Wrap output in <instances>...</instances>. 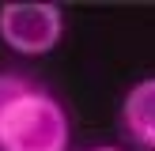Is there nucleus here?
Returning a JSON list of instances; mask_svg holds the SVG:
<instances>
[{
    "mask_svg": "<svg viewBox=\"0 0 155 151\" xmlns=\"http://www.w3.org/2000/svg\"><path fill=\"white\" fill-rule=\"evenodd\" d=\"M72 121L45 83L0 72V151H68Z\"/></svg>",
    "mask_w": 155,
    "mask_h": 151,
    "instance_id": "1",
    "label": "nucleus"
},
{
    "mask_svg": "<svg viewBox=\"0 0 155 151\" xmlns=\"http://www.w3.org/2000/svg\"><path fill=\"white\" fill-rule=\"evenodd\" d=\"M64 34V11L45 0L0 4V42L23 57H42Z\"/></svg>",
    "mask_w": 155,
    "mask_h": 151,
    "instance_id": "2",
    "label": "nucleus"
},
{
    "mask_svg": "<svg viewBox=\"0 0 155 151\" xmlns=\"http://www.w3.org/2000/svg\"><path fill=\"white\" fill-rule=\"evenodd\" d=\"M117 121H121V136L136 151H155V76H144L140 83L125 91Z\"/></svg>",
    "mask_w": 155,
    "mask_h": 151,
    "instance_id": "3",
    "label": "nucleus"
},
{
    "mask_svg": "<svg viewBox=\"0 0 155 151\" xmlns=\"http://www.w3.org/2000/svg\"><path fill=\"white\" fill-rule=\"evenodd\" d=\"M91 151H121V147H110V143H106V147H91Z\"/></svg>",
    "mask_w": 155,
    "mask_h": 151,
    "instance_id": "4",
    "label": "nucleus"
}]
</instances>
